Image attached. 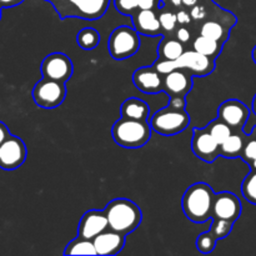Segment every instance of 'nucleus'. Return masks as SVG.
Instances as JSON below:
<instances>
[{
	"label": "nucleus",
	"instance_id": "nucleus-1",
	"mask_svg": "<svg viewBox=\"0 0 256 256\" xmlns=\"http://www.w3.org/2000/svg\"><path fill=\"white\" fill-rule=\"evenodd\" d=\"M215 192L206 182H195L182 195V212L192 222L202 224L212 219Z\"/></svg>",
	"mask_w": 256,
	"mask_h": 256
},
{
	"label": "nucleus",
	"instance_id": "nucleus-2",
	"mask_svg": "<svg viewBox=\"0 0 256 256\" xmlns=\"http://www.w3.org/2000/svg\"><path fill=\"white\" fill-rule=\"evenodd\" d=\"M109 229L128 235L138 229L142 220L140 208L134 202L124 198L114 199L105 208Z\"/></svg>",
	"mask_w": 256,
	"mask_h": 256
},
{
	"label": "nucleus",
	"instance_id": "nucleus-3",
	"mask_svg": "<svg viewBox=\"0 0 256 256\" xmlns=\"http://www.w3.org/2000/svg\"><path fill=\"white\" fill-rule=\"evenodd\" d=\"M50 2L62 20L78 18L82 20L102 19L110 5V0H44Z\"/></svg>",
	"mask_w": 256,
	"mask_h": 256
},
{
	"label": "nucleus",
	"instance_id": "nucleus-4",
	"mask_svg": "<svg viewBox=\"0 0 256 256\" xmlns=\"http://www.w3.org/2000/svg\"><path fill=\"white\" fill-rule=\"evenodd\" d=\"M152 126L148 122L122 118L112 125L114 142L125 149H140L152 138Z\"/></svg>",
	"mask_w": 256,
	"mask_h": 256
},
{
	"label": "nucleus",
	"instance_id": "nucleus-5",
	"mask_svg": "<svg viewBox=\"0 0 256 256\" xmlns=\"http://www.w3.org/2000/svg\"><path fill=\"white\" fill-rule=\"evenodd\" d=\"M140 36L135 28H129L126 25L116 28L112 30L108 40V50L112 59L125 60L134 56L140 49Z\"/></svg>",
	"mask_w": 256,
	"mask_h": 256
},
{
	"label": "nucleus",
	"instance_id": "nucleus-6",
	"mask_svg": "<svg viewBox=\"0 0 256 256\" xmlns=\"http://www.w3.org/2000/svg\"><path fill=\"white\" fill-rule=\"evenodd\" d=\"M189 124L190 116L185 109H174L169 105L155 112L150 119L152 129L164 136H172L182 132Z\"/></svg>",
	"mask_w": 256,
	"mask_h": 256
},
{
	"label": "nucleus",
	"instance_id": "nucleus-7",
	"mask_svg": "<svg viewBox=\"0 0 256 256\" xmlns=\"http://www.w3.org/2000/svg\"><path fill=\"white\" fill-rule=\"evenodd\" d=\"M66 96L65 82L42 78L32 89V99L35 104L42 109H55L60 106Z\"/></svg>",
	"mask_w": 256,
	"mask_h": 256
},
{
	"label": "nucleus",
	"instance_id": "nucleus-8",
	"mask_svg": "<svg viewBox=\"0 0 256 256\" xmlns=\"http://www.w3.org/2000/svg\"><path fill=\"white\" fill-rule=\"evenodd\" d=\"M172 68L174 70H186L194 76L204 78L212 74V70L215 69V60L192 49L184 52L179 59L172 60Z\"/></svg>",
	"mask_w": 256,
	"mask_h": 256
},
{
	"label": "nucleus",
	"instance_id": "nucleus-9",
	"mask_svg": "<svg viewBox=\"0 0 256 256\" xmlns=\"http://www.w3.org/2000/svg\"><path fill=\"white\" fill-rule=\"evenodd\" d=\"M40 70L44 78L66 82L72 76L74 65L68 55L62 52H52L42 60Z\"/></svg>",
	"mask_w": 256,
	"mask_h": 256
},
{
	"label": "nucleus",
	"instance_id": "nucleus-10",
	"mask_svg": "<svg viewBox=\"0 0 256 256\" xmlns=\"http://www.w3.org/2000/svg\"><path fill=\"white\" fill-rule=\"evenodd\" d=\"M28 150L25 142L19 136L10 135L0 145V169L15 170L22 166L26 160Z\"/></svg>",
	"mask_w": 256,
	"mask_h": 256
},
{
	"label": "nucleus",
	"instance_id": "nucleus-11",
	"mask_svg": "<svg viewBox=\"0 0 256 256\" xmlns=\"http://www.w3.org/2000/svg\"><path fill=\"white\" fill-rule=\"evenodd\" d=\"M192 149L195 156L205 162H212L220 156V144L214 139L208 129H194Z\"/></svg>",
	"mask_w": 256,
	"mask_h": 256
},
{
	"label": "nucleus",
	"instance_id": "nucleus-12",
	"mask_svg": "<svg viewBox=\"0 0 256 256\" xmlns=\"http://www.w3.org/2000/svg\"><path fill=\"white\" fill-rule=\"evenodd\" d=\"M250 110L242 102L236 99H229L222 102L218 109V118L226 122L232 130H240L249 120Z\"/></svg>",
	"mask_w": 256,
	"mask_h": 256
},
{
	"label": "nucleus",
	"instance_id": "nucleus-13",
	"mask_svg": "<svg viewBox=\"0 0 256 256\" xmlns=\"http://www.w3.org/2000/svg\"><path fill=\"white\" fill-rule=\"evenodd\" d=\"M242 202L236 195L230 192H222L215 194L212 218H220L235 222L242 215Z\"/></svg>",
	"mask_w": 256,
	"mask_h": 256
},
{
	"label": "nucleus",
	"instance_id": "nucleus-14",
	"mask_svg": "<svg viewBox=\"0 0 256 256\" xmlns=\"http://www.w3.org/2000/svg\"><path fill=\"white\" fill-rule=\"evenodd\" d=\"M109 229L105 210H89L82 216L78 226V236L94 240L100 232Z\"/></svg>",
	"mask_w": 256,
	"mask_h": 256
},
{
	"label": "nucleus",
	"instance_id": "nucleus-15",
	"mask_svg": "<svg viewBox=\"0 0 256 256\" xmlns=\"http://www.w3.org/2000/svg\"><path fill=\"white\" fill-rule=\"evenodd\" d=\"M132 82L140 92L145 94H158L162 92L164 75L160 74L154 66L139 68L132 74Z\"/></svg>",
	"mask_w": 256,
	"mask_h": 256
},
{
	"label": "nucleus",
	"instance_id": "nucleus-16",
	"mask_svg": "<svg viewBox=\"0 0 256 256\" xmlns=\"http://www.w3.org/2000/svg\"><path fill=\"white\" fill-rule=\"evenodd\" d=\"M192 76L189 72L182 69L174 70L164 75L162 92H166L170 98L186 96L188 92L192 89Z\"/></svg>",
	"mask_w": 256,
	"mask_h": 256
},
{
	"label": "nucleus",
	"instance_id": "nucleus-17",
	"mask_svg": "<svg viewBox=\"0 0 256 256\" xmlns=\"http://www.w3.org/2000/svg\"><path fill=\"white\" fill-rule=\"evenodd\" d=\"M94 245L98 255L112 256L119 254L125 245V235L115 232V230L106 229L94 238Z\"/></svg>",
	"mask_w": 256,
	"mask_h": 256
},
{
	"label": "nucleus",
	"instance_id": "nucleus-18",
	"mask_svg": "<svg viewBox=\"0 0 256 256\" xmlns=\"http://www.w3.org/2000/svg\"><path fill=\"white\" fill-rule=\"evenodd\" d=\"M132 25L139 34L146 36H160L162 35L159 16L155 10H138L132 15Z\"/></svg>",
	"mask_w": 256,
	"mask_h": 256
},
{
	"label": "nucleus",
	"instance_id": "nucleus-19",
	"mask_svg": "<svg viewBox=\"0 0 256 256\" xmlns=\"http://www.w3.org/2000/svg\"><path fill=\"white\" fill-rule=\"evenodd\" d=\"M232 26H234V24L224 22V20H205L202 22V28H200V35H205V36L218 40L222 44H225V42L229 39L230 30H232Z\"/></svg>",
	"mask_w": 256,
	"mask_h": 256
},
{
	"label": "nucleus",
	"instance_id": "nucleus-20",
	"mask_svg": "<svg viewBox=\"0 0 256 256\" xmlns=\"http://www.w3.org/2000/svg\"><path fill=\"white\" fill-rule=\"evenodd\" d=\"M120 114H122V118H126V119L148 122L150 108L144 100L138 99V98H129L120 106Z\"/></svg>",
	"mask_w": 256,
	"mask_h": 256
},
{
	"label": "nucleus",
	"instance_id": "nucleus-21",
	"mask_svg": "<svg viewBox=\"0 0 256 256\" xmlns=\"http://www.w3.org/2000/svg\"><path fill=\"white\" fill-rule=\"evenodd\" d=\"M184 45L175 36H164L158 46V55L162 59L176 60L184 54Z\"/></svg>",
	"mask_w": 256,
	"mask_h": 256
},
{
	"label": "nucleus",
	"instance_id": "nucleus-22",
	"mask_svg": "<svg viewBox=\"0 0 256 256\" xmlns=\"http://www.w3.org/2000/svg\"><path fill=\"white\" fill-rule=\"evenodd\" d=\"M245 135L232 132L222 144H220V156L226 159L240 158L245 146Z\"/></svg>",
	"mask_w": 256,
	"mask_h": 256
},
{
	"label": "nucleus",
	"instance_id": "nucleus-23",
	"mask_svg": "<svg viewBox=\"0 0 256 256\" xmlns=\"http://www.w3.org/2000/svg\"><path fill=\"white\" fill-rule=\"evenodd\" d=\"M222 45L224 44L219 42L218 40L212 39L209 36H205V35H199L192 42V49L195 52H200V54L206 55V56L215 60L219 56L220 52H222Z\"/></svg>",
	"mask_w": 256,
	"mask_h": 256
},
{
	"label": "nucleus",
	"instance_id": "nucleus-24",
	"mask_svg": "<svg viewBox=\"0 0 256 256\" xmlns=\"http://www.w3.org/2000/svg\"><path fill=\"white\" fill-rule=\"evenodd\" d=\"M65 255H98L95 249L94 242L90 239H84L82 236H78L76 239L72 240L66 245V249L64 252Z\"/></svg>",
	"mask_w": 256,
	"mask_h": 256
},
{
	"label": "nucleus",
	"instance_id": "nucleus-25",
	"mask_svg": "<svg viewBox=\"0 0 256 256\" xmlns=\"http://www.w3.org/2000/svg\"><path fill=\"white\" fill-rule=\"evenodd\" d=\"M76 42L82 50H94L100 42V32L94 28H84L78 32Z\"/></svg>",
	"mask_w": 256,
	"mask_h": 256
},
{
	"label": "nucleus",
	"instance_id": "nucleus-26",
	"mask_svg": "<svg viewBox=\"0 0 256 256\" xmlns=\"http://www.w3.org/2000/svg\"><path fill=\"white\" fill-rule=\"evenodd\" d=\"M208 132L214 136V139L216 140L219 144H222L230 135L232 134V129L226 124L225 122H222L220 118L212 120V122H209V125L206 126Z\"/></svg>",
	"mask_w": 256,
	"mask_h": 256
},
{
	"label": "nucleus",
	"instance_id": "nucleus-27",
	"mask_svg": "<svg viewBox=\"0 0 256 256\" xmlns=\"http://www.w3.org/2000/svg\"><path fill=\"white\" fill-rule=\"evenodd\" d=\"M242 196L250 204L256 205V170H252L246 175L242 184Z\"/></svg>",
	"mask_w": 256,
	"mask_h": 256
},
{
	"label": "nucleus",
	"instance_id": "nucleus-28",
	"mask_svg": "<svg viewBox=\"0 0 256 256\" xmlns=\"http://www.w3.org/2000/svg\"><path fill=\"white\" fill-rule=\"evenodd\" d=\"M212 224L209 230L218 240L225 239L226 236H229V234L232 230V225H234V222H229V220L220 219V218H212Z\"/></svg>",
	"mask_w": 256,
	"mask_h": 256
},
{
	"label": "nucleus",
	"instance_id": "nucleus-29",
	"mask_svg": "<svg viewBox=\"0 0 256 256\" xmlns=\"http://www.w3.org/2000/svg\"><path fill=\"white\" fill-rule=\"evenodd\" d=\"M158 16H159V22H160V25H162V32L172 34V32L176 30L178 28L176 12H172V10L166 9V6H164L162 9H160V12Z\"/></svg>",
	"mask_w": 256,
	"mask_h": 256
},
{
	"label": "nucleus",
	"instance_id": "nucleus-30",
	"mask_svg": "<svg viewBox=\"0 0 256 256\" xmlns=\"http://www.w3.org/2000/svg\"><path fill=\"white\" fill-rule=\"evenodd\" d=\"M218 239L212 234V232H205L200 234L196 239V249L202 254H210L216 246Z\"/></svg>",
	"mask_w": 256,
	"mask_h": 256
},
{
	"label": "nucleus",
	"instance_id": "nucleus-31",
	"mask_svg": "<svg viewBox=\"0 0 256 256\" xmlns=\"http://www.w3.org/2000/svg\"><path fill=\"white\" fill-rule=\"evenodd\" d=\"M242 160L248 164H250L252 162H254L256 159V125L254 129L249 132V136H248V140L245 142L244 150H242Z\"/></svg>",
	"mask_w": 256,
	"mask_h": 256
},
{
	"label": "nucleus",
	"instance_id": "nucleus-32",
	"mask_svg": "<svg viewBox=\"0 0 256 256\" xmlns=\"http://www.w3.org/2000/svg\"><path fill=\"white\" fill-rule=\"evenodd\" d=\"M114 6L120 14L130 16L139 10L138 0H114Z\"/></svg>",
	"mask_w": 256,
	"mask_h": 256
},
{
	"label": "nucleus",
	"instance_id": "nucleus-33",
	"mask_svg": "<svg viewBox=\"0 0 256 256\" xmlns=\"http://www.w3.org/2000/svg\"><path fill=\"white\" fill-rule=\"evenodd\" d=\"M175 38L180 42H182V44H186V42L192 40V32H190V30L186 26H182H182L176 28V30H175Z\"/></svg>",
	"mask_w": 256,
	"mask_h": 256
},
{
	"label": "nucleus",
	"instance_id": "nucleus-34",
	"mask_svg": "<svg viewBox=\"0 0 256 256\" xmlns=\"http://www.w3.org/2000/svg\"><path fill=\"white\" fill-rule=\"evenodd\" d=\"M176 19L178 24L182 25V26H186V25H190L192 22V18L190 15V12H188L186 9H179L176 12Z\"/></svg>",
	"mask_w": 256,
	"mask_h": 256
},
{
	"label": "nucleus",
	"instance_id": "nucleus-35",
	"mask_svg": "<svg viewBox=\"0 0 256 256\" xmlns=\"http://www.w3.org/2000/svg\"><path fill=\"white\" fill-rule=\"evenodd\" d=\"M159 0H138L139 10H155L158 9Z\"/></svg>",
	"mask_w": 256,
	"mask_h": 256
},
{
	"label": "nucleus",
	"instance_id": "nucleus-36",
	"mask_svg": "<svg viewBox=\"0 0 256 256\" xmlns=\"http://www.w3.org/2000/svg\"><path fill=\"white\" fill-rule=\"evenodd\" d=\"M185 105H186V102H185L184 96L170 98L169 106L174 108V109H185Z\"/></svg>",
	"mask_w": 256,
	"mask_h": 256
},
{
	"label": "nucleus",
	"instance_id": "nucleus-37",
	"mask_svg": "<svg viewBox=\"0 0 256 256\" xmlns=\"http://www.w3.org/2000/svg\"><path fill=\"white\" fill-rule=\"evenodd\" d=\"M10 135L12 134H10V132H9V129H8L6 125H5L2 122H0V145H2V142H4L5 140L10 136Z\"/></svg>",
	"mask_w": 256,
	"mask_h": 256
},
{
	"label": "nucleus",
	"instance_id": "nucleus-38",
	"mask_svg": "<svg viewBox=\"0 0 256 256\" xmlns=\"http://www.w3.org/2000/svg\"><path fill=\"white\" fill-rule=\"evenodd\" d=\"M22 2H24V0H0V6L14 8V6H18L19 4H22Z\"/></svg>",
	"mask_w": 256,
	"mask_h": 256
},
{
	"label": "nucleus",
	"instance_id": "nucleus-39",
	"mask_svg": "<svg viewBox=\"0 0 256 256\" xmlns=\"http://www.w3.org/2000/svg\"><path fill=\"white\" fill-rule=\"evenodd\" d=\"M166 6H172L175 8V9H179V8L182 6V0H164Z\"/></svg>",
	"mask_w": 256,
	"mask_h": 256
},
{
	"label": "nucleus",
	"instance_id": "nucleus-40",
	"mask_svg": "<svg viewBox=\"0 0 256 256\" xmlns=\"http://www.w3.org/2000/svg\"><path fill=\"white\" fill-rule=\"evenodd\" d=\"M199 2L200 0H182V6L186 8V9H190V8L195 6Z\"/></svg>",
	"mask_w": 256,
	"mask_h": 256
},
{
	"label": "nucleus",
	"instance_id": "nucleus-41",
	"mask_svg": "<svg viewBox=\"0 0 256 256\" xmlns=\"http://www.w3.org/2000/svg\"><path fill=\"white\" fill-rule=\"evenodd\" d=\"M252 112H254L255 116H256V94H255L254 99H252Z\"/></svg>",
	"mask_w": 256,
	"mask_h": 256
},
{
	"label": "nucleus",
	"instance_id": "nucleus-42",
	"mask_svg": "<svg viewBox=\"0 0 256 256\" xmlns=\"http://www.w3.org/2000/svg\"><path fill=\"white\" fill-rule=\"evenodd\" d=\"M252 60H254V62L256 64V45L254 46V49H252Z\"/></svg>",
	"mask_w": 256,
	"mask_h": 256
},
{
	"label": "nucleus",
	"instance_id": "nucleus-43",
	"mask_svg": "<svg viewBox=\"0 0 256 256\" xmlns=\"http://www.w3.org/2000/svg\"><path fill=\"white\" fill-rule=\"evenodd\" d=\"M250 166H252V170H256V159L254 160V162H250Z\"/></svg>",
	"mask_w": 256,
	"mask_h": 256
},
{
	"label": "nucleus",
	"instance_id": "nucleus-44",
	"mask_svg": "<svg viewBox=\"0 0 256 256\" xmlns=\"http://www.w3.org/2000/svg\"><path fill=\"white\" fill-rule=\"evenodd\" d=\"M2 8L0 6V19H2Z\"/></svg>",
	"mask_w": 256,
	"mask_h": 256
}]
</instances>
